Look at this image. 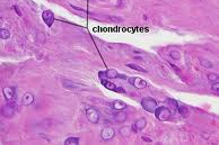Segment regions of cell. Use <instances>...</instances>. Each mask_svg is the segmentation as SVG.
<instances>
[{"label":"cell","instance_id":"52a82bcc","mask_svg":"<svg viewBox=\"0 0 219 145\" xmlns=\"http://www.w3.org/2000/svg\"><path fill=\"white\" fill-rule=\"evenodd\" d=\"M62 84L67 90H82L86 88L85 86H82L80 83L74 82V81H70V80H63Z\"/></svg>","mask_w":219,"mask_h":145},{"label":"cell","instance_id":"7402d4cb","mask_svg":"<svg viewBox=\"0 0 219 145\" xmlns=\"http://www.w3.org/2000/svg\"><path fill=\"white\" fill-rule=\"evenodd\" d=\"M218 79L219 78L216 73H210V74H208V80L211 81V82H218Z\"/></svg>","mask_w":219,"mask_h":145},{"label":"cell","instance_id":"2e32d148","mask_svg":"<svg viewBox=\"0 0 219 145\" xmlns=\"http://www.w3.org/2000/svg\"><path fill=\"white\" fill-rule=\"evenodd\" d=\"M66 145H78L79 144V138L78 137H68L64 141Z\"/></svg>","mask_w":219,"mask_h":145},{"label":"cell","instance_id":"e0dca14e","mask_svg":"<svg viewBox=\"0 0 219 145\" xmlns=\"http://www.w3.org/2000/svg\"><path fill=\"white\" fill-rule=\"evenodd\" d=\"M0 36L2 40H8L10 37V32L8 29H5V28H1L0 29Z\"/></svg>","mask_w":219,"mask_h":145},{"label":"cell","instance_id":"7c38bea8","mask_svg":"<svg viewBox=\"0 0 219 145\" xmlns=\"http://www.w3.org/2000/svg\"><path fill=\"white\" fill-rule=\"evenodd\" d=\"M111 107H112V109H114L117 111L124 110V109H127V104H124L123 101H121V100H114L111 104Z\"/></svg>","mask_w":219,"mask_h":145},{"label":"cell","instance_id":"3957f363","mask_svg":"<svg viewBox=\"0 0 219 145\" xmlns=\"http://www.w3.org/2000/svg\"><path fill=\"white\" fill-rule=\"evenodd\" d=\"M86 117L92 124H97L99 122V112L95 108H87L86 109Z\"/></svg>","mask_w":219,"mask_h":145},{"label":"cell","instance_id":"8992f818","mask_svg":"<svg viewBox=\"0 0 219 145\" xmlns=\"http://www.w3.org/2000/svg\"><path fill=\"white\" fill-rule=\"evenodd\" d=\"M42 18H43V21L47 24L48 27H52V25H53V23H54L55 17H54V14H53L51 10H44V11L42 13Z\"/></svg>","mask_w":219,"mask_h":145},{"label":"cell","instance_id":"5bb4252c","mask_svg":"<svg viewBox=\"0 0 219 145\" xmlns=\"http://www.w3.org/2000/svg\"><path fill=\"white\" fill-rule=\"evenodd\" d=\"M104 72H105V78L106 79H115V78L119 76V72L115 69H109L106 71H104Z\"/></svg>","mask_w":219,"mask_h":145},{"label":"cell","instance_id":"484cf974","mask_svg":"<svg viewBox=\"0 0 219 145\" xmlns=\"http://www.w3.org/2000/svg\"><path fill=\"white\" fill-rule=\"evenodd\" d=\"M114 91H115V92H121V93H125V91L123 90V88H121V87H117Z\"/></svg>","mask_w":219,"mask_h":145},{"label":"cell","instance_id":"4fadbf2b","mask_svg":"<svg viewBox=\"0 0 219 145\" xmlns=\"http://www.w3.org/2000/svg\"><path fill=\"white\" fill-rule=\"evenodd\" d=\"M113 117H114V120H115L117 123H123V122L127 120L128 115H127L123 110H120V111H117V112L113 115Z\"/></svg>","mask_w":219,"mask_h":145},{"label":"cell","instance_id":"7a4b0ae2","mask_svg":"<svg viewBox=\"0 0 219 145\" xmlns=\"http://www.w3.org/2000/svg\"><path fill=\"white\" fill-rule=\"evenodd\" d=\"M154 114H155L156 118H157L158 120H160V122H166L172 116V111L167 107H164V106L157 107Z\"/></svg>","mask_w":219,"mask_h":145},{"label":"cell","instance_id":"5b68a950","mask_svg":"<svg viewBox=\"0 0 219 145\" xmlns=\"http://www.w3.org/2000/svg\"><path fill=\"white\" fill-rule=\"evenodd\" d=\"M129 83H130L131 86H133L135 88H137V89H144V88L147 87V82L145 81L144 79L138 78V76H132V78H130V79H129Z\"/></svg>","mask_w":219,"mask_h":145},{"label":"cell","instance_id":"4316f807","mask_svg":"<svg viewBox=\"0 0 219 145\" xmlns=\"http://www.w3.org/2000/svg\"><path fill=\"white\" fill-rule=\"evenodd\" d=\"M14 8H15V10H16V13H17V15H19V16H21V13L18 10V7L17 6H14Z\"/></svg>","mask_w":219,"mask_h":145},{"label":"cell","instance_id":"44dd1931","mask_svg":"<svg viewBox=\"0 0 219 145\" xmlns=\"http://www.w3.org/2000/svg\"><path fill=\"white\" fill-rule=\"evenodd\" d=\"M167 103H168V105L171 106L173 109H177V107H178V105H177V101L176 100H174V99H167Z\"/></svg>","mask_w":219,"mask_h":145},{"label":"cell","instance_id":"cb8c5ba5","mask_svg":"<svg viewBox=\"0 0 219 145\" xmlns=\"http://www.w3.org/2000/svg\"><path fill=\"white\" fill-rule=\"evenodd\" d=\"M171 56L173 59H175V60H180L181 59V55H180V52L178 51H172Z\"/></svg>","mask_w":219,"mask_h":145},{"label":"cell","instance_id":"8fae6325","mask_svg":"<svg viewBox=\"0 0 219 145\" xmlns=\"http://www.w3.org/2000/svg\"><path fill=\"white\" fill-rule=\"evenodd\" d=\"M33 101H34V96H33V93H31V92L24 93V96L21 98V104L24 105V106H29V105L33 104Z\"/></svg>","mask_w":219,"mask_h":145},{"label":"cell","instance_id":"83f0119b","mask_svg":"<svg viewBox=\"0 0 219 145\" xmlns=\"http://www.w3.org/2000/svg\"><path fill=\"white\" fill-rule=\"evenodd\" d=\"M142 139H145V141H147V142H150V139H149V138H146V137H142Z\"/></svg>","mask_w":219,"mask_h":145},{"label":"cell","instance_id":"9c48e42d","mask_svg":"<svg viewBox=\"0 0 219 145\" xmlns=\"http://www.w3.org/2000/svg\"><path fill=\"white\" fill-rule=\"evenodd\" d=\"M2 93L7 100H13L15 98V95H16V91H15L14 87H6L2 90Z\"/></svg>","mask_w":219,"mask_h":145},{"label":"cell","instance_id":"6da1fadb","mask_svg":"<svg viewBox=\"0 0 219 145\" xmlns=\"http://www.w3.org/2000/svg\"><path fill=\"white\" fill-rule=\"evenodd\" d=\"M141 106L146 111L154 114L157 108V101L151 97H146L141 100Z\"/></svg>","mask_w":219,"mask_h":145},{"label":"cell","instance_id":"ffe728a7","mask_svg":"<svg viewBox=\"0 0 219 145\" xmlns=\"http://www.w3.org/2000/svg\"><path fill=\"white\" fill-rule=\"evenodd\" d=\"M178 109V112L182 115V116H184V117H186L188 115H189V109L185 107V106H178L177 107Z\"/></svg>","mask_w":219,"mask_h":145},{"label":"cell","instance_id":"9a60e30c","mask_svg":"<svg viewBox=\"0 0 219 145\" xmlns=\"http://www.w3.org/2000/svg\"><path fill=\"white\" fill-rule=\"evenodd\" d=\"M101 82H102V84L106 88V89L109 90H115V88H117V86L114 84L113 82H111V81H107V79H101Z\"/></svg>","mask_w":219,"mask_h":145},{"label":"cell","instance_id":"d4e9b609","mask_svg":"<svg viewBox=\"0 0 219 145\" xmlns=\"http://www.w3.org/2000/svg\"><path fill=\"white\" fill-rule=\"evenodd\" d=\"M212 90L216 92V93H219V83L218 82H213L212 83Z\"/></svg>","mask_w":219,"mask_h":145},{"label":"cell","instance_id":"d6986e66","mask_svg":"<svg viewBox=\"0 0 219 145\" xmlns=\"http://www.w3.org/2000/svg\"><path fill=\"white\" fill-rule=\"evenodd\" d=\"M199 61H200V64H201L202 66L207 68V69H211L212 66H213L212 63L210 62V61H208V60H205V59H200Z\"/></svg>","mask_w":219,"mask_h":145},{"label":"cell","instance_id":"30bf717a","mask_svg":"<svg viewBox=\"0 0 219 145\" xmlns=\"http://www.w3.org/2000/svg\"><path fill=\"white\" fill-rule=\"evenodd\" d=\"M146 126H147V120L145 118H139L137 122L132 125V128H133L135 132H139L142 131Z\"/></svg>","mask_w":219,"mask_h":145},{"label":"cell","instance_id":"603a6c76","mask_svg":"<svg viewBox=\"0 0 219 145\" xmlns=\"http://www.w3.org/2000/svg\"><path fill=\"white\" fill-rule=\"evenodd\" d=\"M120 132H121V134H122V135H124V136H128V135L130 134V127H128V126H127V127H122Z\"/></svg>","mask_w":219,"mask_h":145},{"label":"cell","instance_id":"ba28073f","mask_svg":"<svg viewBox=\"0 0 219 145\" xmlns=\"http://www.w3.org/2000/svg\"><path fill=\"white\" fill-rule=\"evenodd\" d=\"M114 135H115V131H114L112 127H110V126L104 127L102 129V132H101V137H102V139H104V141H110V139H112V138L114 137Z\"/></svg>","mask_w":219,"mask_h":145},{"label":"cell","instance_id":"277c9868","mask_svg":"<svg viewBox=\"0 0 219 145\" xmlns=\"http://www.w3.org/2000/svg\"><path fill=\"white\" fill-rule=\"evenodd\" d=\"M16 112V106L14 104H6L4 107H2V110H1V114L4 117L7 118H11L15 115Z\"/></svg>","mask_w":219,"mask_h":145},{"label":"cell","instance_id":"ac0fdd59","mask_svg":"<svg viewBox=\"0 0 219 145\" xmlns=\"http://www.w3.org/2000/svg\"><path fill=\"white\" fill-rule=\"evenodd\" d=\"M128 66H129V68H131V69L136 70V71L142 72V73H146V72H147V70H145L144 68L139 66V65H137V64H133V63H128Z\"/></svg>","mask_w":219,"mask_h":145}]
</instances>
